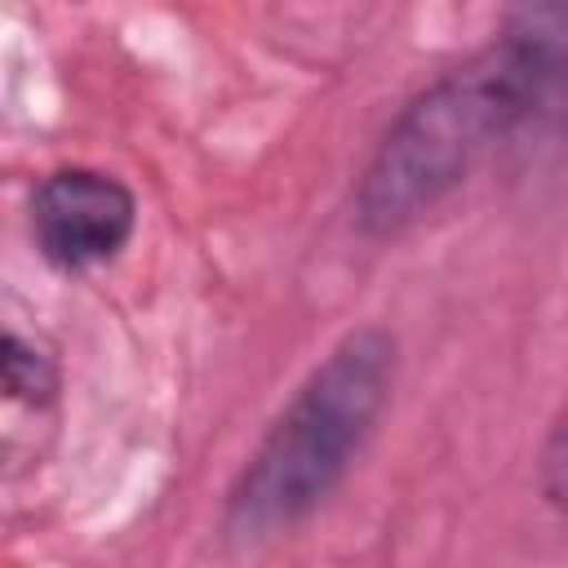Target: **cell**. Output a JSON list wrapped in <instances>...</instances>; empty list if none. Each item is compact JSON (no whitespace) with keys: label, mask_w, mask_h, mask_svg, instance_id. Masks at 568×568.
<instances>
[{"label":"cell","mask_w":568,"mask_h":568,"mask_svg":"<svg viewBox=\"0 0 568 568\" xmlns=\"http://www.w3.org/2000/svg\"><path fill=\"white\" fill-rule=\"evenodd\" d=\"M399 377V342L382 324L342 333L297 382L235 470L222 501V541L248 550L306 524L377 435Z\"/></svg>","instance_id":"6da1fadb"},{"label":"cell","mask_w":568,"mask_h":568,"mask_svg":"<svg viewBox=\"0 0 568 568\" xmlns=\"http://www.w3.org/2000/svg\"><path fill=\"white\" fill-rule=\"evenodd\" d=\"M479 169L537 178L528 111L493 40L462 67L439 71L390 115L351 191L359 235L399 240Z\"/></svg>","instance_id":"7a4b0ae2"},{"label":"cell","mask_w":568,"mask_h":568,"mask_svg":"<svg viewBox=\"0 0 568 568\" xmlns=\"http://www.w3.org/2000/svg\"><path fill=\"white\" fill-rule=\"evenodd\" d=\"M27 222L40 257L53 271L84 275L124 253L138 231V195L115 173L62 164L31 186Z\"/></svg>","instance_id":"3957f363"},{"label":"cell","mask_w":568,"mask_h":568,"mask_svg":"<svg viewBox=\"0 0 568 568\" xmlns=\"http://www.w3.org/2000/svg\"><path fill=\"white\" fill-rule=\"evenodd\" d=\"M537 493L550 510L568 515V404L550 422L541 453H537Z\"/></svg>","instance_id":"5b68a950"},{"label":"cell","mask_w":568,"mask_h":568,"mask_svg":"<svg viewBox=\"0 0 568 568\" xmlns=\"http://www.w3.org/2000/svg\"><path fill=\"white\" fill-rule=\"evenodd\" d=\"M0 368H4V395L13 404H27V408H49L58 399V364L53 355H44L40 346H31L27 337L18 333H4V346H0Z\"/></svg>","instance_id":"277c9868"}]
</instances>
